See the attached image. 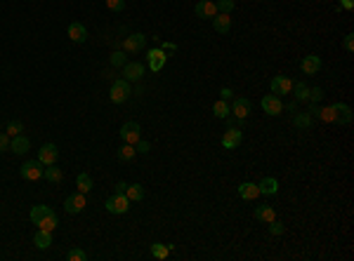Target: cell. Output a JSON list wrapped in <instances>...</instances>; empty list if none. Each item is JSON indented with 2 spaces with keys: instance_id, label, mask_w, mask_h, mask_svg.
Masks as SVG:
<instances>
[{
  "instance_id": "cell-1",
  "label": "cell",
  "mask_w": 354,
  "mask_h": 261,
  "mask_svg": "<svg viewBox=\"0 0 354 261\" xmlns=\"http://www.w3.org/2000/svg\"><path fill=\"white\" fill-rule=\"evenodd\" d=\"M133 94V87H130V82L125 78H118L113 80V85H111L109 90V99L113 104H123V101H128V97Z\"/></svg>"
},
{
  "instance_id": "cell-2",
  "label": "cell",
  "mask_w": 354,
  "mask_h": 261,
  "mask_svg": "<svg viewBox=\"0 0 354 261\" xmlns=\"http://www.w3.org/2000/svg\"><path fill=\"white\" fill-rule=\"evenodd\" d=\"M43 170H45V165H43L41 160H26V162L19 167V174H22L26 181H38V179H43Z\"/></svg>"
},
{
  "instance_id": "cell-3",
  "label": "cell",
  "mask_w": 354,
  "mask_h": 261,
  "mask_svg": "<svg viewBox=\"0 0 354 261\" xmlns=\"http://www.w3.org/2000/svg\"><path fill=\"white\" fill-rule=\"evenodd\" d=\"M104 207H107V212H111V214H125V212L130 209V200H128L125 193H113V196L104 202Z\"/></svg>"
},
{
  "instance_id": "cell-4",
  "label": "cell",
  "mask_w": 354,
  "mask_h": 261,
  "mask_svg": "<svg viewBox=\"0 0 354 261\" xmlns=\"http://www.w3.org/2000/svg\"><path fill=\"white\" fill-rule=\"evenodd\" d=\"M121 139L125 144H133L135 146L139 139H142V127H139V122L135 120H130V122H125L121 127Z\"/></svg>"
},
{
  "instance_id": "cell-5",
  "label": "cell",
  "mask_w": 354,
  "mask_h": 261,
  "mask_svg": "<svg viewBox=\"0 0 354 261\" xmlns=\"http://www.w3.org/2000/svg\"><path fill=\"white\" fill-rule=\"evenodd\" d=\"M88 205V200H85V193H71V196L64 200V209H66L68 214H81L83 209Z\"/></svg>"
},
{
  "instance_id": "cell-6",
  "label": "cell",
  "mask_w": 354,
  "mask_h": 261,
  "mask_svg": "<svg viewBox=\"0 0 354 261\" xmlns=\"http://www.w3.org/2000/svg\"><path fill=\"white\" fill-rule=\"evenodd\" d=\"M262 111H265L267 116H281V111H284V101H281V97H276V94H267V97H262Z\"/></svg>"
},
{
  "instance_id": "cell-7",
  "label": "cell",
  "mask_w": 354,
  "mask_h": 261,
  "mask_svg": "<svg viewBox=\"0 0 354 261\" xmlns=\"http://www.w3.org/2000/svg\"><path fill=\"white\" fill-rule=\"evenodd\" d=\"M123 45V52H139V50H144V45H147V36L144 33H133V36H128V38L121 42Z\"/></svg>"
},
{
  "instance_id": "cell-8",
  "label": "cell",
  "mask_w": 354,
  "mask_h": 261,
  "mask_svg": "<svg viewBox=\"0 0 354 261\" xmlns=\"http://www.w3.org/2000/svg\"><path fill=\"white\" fill-rule=\"evenodd\" d=\"M147 61H149L151 71H154V73H158V71H163L168 57H165V52L161 50V47H154V50H149V52H147Z\"/></svg>"
},
{
  "instance_id": "cell-9",
  "label": "cell",
  "mask_w": 354,
  "mask_h": 261,
  "mask_svg": "<svg viewBox=\"0 0 354 261\" xmlns=\"http://www.w3.org/2000/svg\"><path fill=\"white\" fill-rule=\"evenodd\" d=\"M241 144H243V132L239 130V127H232V130L224 132V137H222V146H224L227 151H234V148H239Z\"/></svg>"
},
{
  "instance_id": "cell-10",
  "label": "cell",
  "mask_w": 354,
  "mask_h": 261,
  "mask_svg": "<svg viewBox=\"0 0 354 261\" xmlns=\"http://www.w3.org/2000/svg\"><path fill=\"white\" fill-rule=\"evenodd\" d=\"M123 78L128 80H133V82H137V80H142L144 78V66L142 64H137V61H128V64L123 66Z\"/></svg>"
},
{
  "instance_id": "cell-11",
  "label": "cell",
  "mask_w": 354,
  "mask_h": 261,
  "mask_svg": "<svg viewBox=\"0 0 354 261\" xmlns=\"http://www.w3.org/2000/svg\"><path fill=\"white\" fill-rule=\"evenodd\" d=\"M302 73H307V76H316L319 71H321V57H316V54H307V57H302Z\"/></svg>"
},
{
  "instance_id": "cell-12",
  "label": "cell",
  "mask_w": 354,
  "mask_h": 261,
  "mask_svg": "<svg viewBox=\"0 0 354 261\" xmlns=\"http://www.w3.org/2000/svg\"><path fill=\"white\" fill-rule=\"evenodd\" d=\"M269 87H272V94H290V90H293V80L286 78V76H276V78H272V82H269Z\"/></svg>"
},
{
  "instance_id": "cell-13",
  "label": "cell",
  "mask_w": 354,
  "mask_h": 261,
  "mask_svg": "<svg viewBox=\"0 0 354 261\" xmlns=\"http://www.w3.org/2000/svg\"><path fill=\"white\" fill-rule=\"evenodd\" d=\"M194 12H196L199 19H213V17L218 14V7H215V2H210V0H199L196 7H194Z\"/></svg>"
},
{
  "instance_id": "cell-14",
  "label": "cell",
  "mask_w": 354,
  "mask_h": 261,
  "mask_svg": "<svg viewBox=\"0 0 354 261\" xmlns=\"http://www.w3.org/2000/svg\"><path fill=\"white\" fill-rule=\"evenodd\" d=\"M232 108L234 118H239V120H245L248 118V113H250V108H253V104L245 99V97H239V99H234V104L229 106Z\"/></svg>"
},
{
  "instance_id": "cell-15",
  "label": "cell",
  "mask_w": 354,
  "mask_h": 261,
  "mask_svg": "<svg viewBox=\"0 0 354 261\" xmlns=\"http://www.w3.org/2000/svg\"><path fill=\"white\" fill-rule=\"evenodd\" d=\"M57 158H59V151H57L55 144L41 146V151H38V160H41L43 165H55Z\"/></svg>"
},
{
  "instance_id": "cell-16",
  "label": "cell",
  "mask_w": 354,
  "mask_h": 261,
  "mask_svg": "<svg viewBox=\"0 0 354 261\" xmlns=\"http://www.w3.org/2000/svg\"><path fill=\"white\" fill-rule=\"evenodd\" d=\"M28 148H31L28 137H24V134L10 137V151H12V153H17V156H24V153H28Z\"/></svg>"
},
{
  "instance_id": "cell-17",
  "label": "cell",
  "mask_w": 354,
  "mask_h": 261,
  "mask_svg": "<svg viewBox=\"0 0 354 261\" xmlns=\"http://www.w3.org/2000/svg\"><path fill=\"white\" fill-rule=\"evenodd\" d=\"M68 38L81 45V42H85V40H88V28L83 26V24H78V21L68 24Z\"/></svg>"
},
{
  "instance_id": "cell-18",
  "label": "cell",
  "mask_w": 354,
  "mask_h": 261,
  "mask_svg": "<svg viewBox=\"0 0 354 261\" xmlns=\"http://www.w3.org/2000/svg\"><path fill=\"white\" fill-rule=\"evenodd\" d=\"M333 111H335V122H340V125L352 122V108L347 104H333Z\"/></svg>"
},
{
  "instance_id": "cell-19",
  "label": "cell",
  "mask_w": 354,
  "mask_h": 261,
  "mask_svg": "<svg viewBox=\"0 0 354 261\" xmlns=\"http://www.w3.org/2000/svg\"><path fill=\"white\" fill-rule=\"evenodd\" d=\"M258 188H260V196H276L279 193V181L274 177H265L258 183Z\"/></svg>"
},
{
  "instance_id": "cell-20",
  "label": "cell",
  "mask_w": 354,
  "mask_h": 261,
  "mask_svg": "<svg viewBox=\"0 0 354 261\" xmlns=\"http://www.w3.org/2000/svg\"><path fill=\"white\" fill-rule=\"evenodd\" d=\"M213 28H215L218 33H229V28H232L229 14H222V12L215 14V17H213Z\"/></svg>"
},
{
  "instance_id": "cell-21",
  "label": "cell",
  "mask_w": 354,
  "mask_h": 261,
  "mask_svg": "<svg viewBox=\"0 0 354 261\" xmlns=\"http://www.w3.org/2000/svg\"><path fill=\"white\" fill-rule=\"evenodd\" d=\"M239 196L243 198V200H255V198L260 196L258 183H253V181H243L241 186H239Z\"/></svg>"
},
{
  "instance_id": "cell-22",
  "label": "cell",
  "mask_w": 354,
  "mask_h": 261,
  "mask_svg": "<svg viewBox=\"0 0 354 261\" xmlns=\"http://www.w3.org/2000/svg\"><path fill=\"white\" fill-rule=\"evenodd\" d=\"M33 242H36V247H38V249H47L50 245H52V233H50V231H43V228H38V233L33 235Z\"/></svg>"
},
{
  "instance_id": "cell-23",
  "label": "cell",
  "mask_w": 354,
  "mask_h": 261,
  "mask_svg": "<svg viewBox=\"0 0 354 261\" xmlns=\"http://www.w3.org/2000/svg\"><path fill=\"white\" fill-rule=\"evenodd\" d=\"M125 196L130 202H139V200H144V186L142 183H130L128 188H125Z\"/></svg>"
},
{
  "instance_id": "cell-24",
  "label": "cell",
  "mask_w": 354,
  "mask_h": 261,
  "mask_svg": "<svg viewBox=\"0 0 354 261\" xmlns=\"http://www.w3.org/2000/svg\"><path fill=\"white\" fill-rule=\"evenodd\" d=\"M62 177H64V174H62V170L57 167V162L55 165H45V170H43V179H47L50 183H59L62 181Z\"/></svg>"
},
{
  "instance_id": "cell-25",
  "label": "cell",
  "mask_w": 354,
  "mask_h": 261,
  "mask_svg": "<svg viewBox=\"0 0 354 261\" xmlns=\"http://www.w3.org/2000/svg\"><path fill=\"white\" fill-rule=\"evenodd\" d=\"M290 94L295 97V101H307L310 99V85L307 82H293Z\"/></svg>"
},
{
  "instance_id": "cell-26",
  "label": "cell",
  "mask_w": 354,
  "mask_h": 261,
  "mask_svg": "<svg viewBox=\"0 0 354 261\" xmlns=\"http://www.w3.org/2000/svg\"><path fill=\"white\" fill-rule=\"evenodd\" d=\"M170 249H173V245H163V242H151V257L158 261L168 259V254H170Z\"/></svg>"
},
{
  "instance_id": "cell-27",
  "label": "cell",
  "mask_w": 354,
  "mask_h": 261,
  "mask_svg": "<svg viewBox=\"0 0 354 261\" xmlns=\"http://www.w3.org/2000/svg\"><path fill=\"white\" fill-rule=\"evenodd\" d=\"M255 219L262 223H269L276 219V212L274 207H267V205H262V207H255Z\"/></svg>"
},
{
  "instance_id": "cell-28",
  "label": "cell",
  "mask_w": 354,
  "mask_h": 261,
  "mask_svg": "<svg viewBox=\"0 0 354 261\" xmlns=\"http://www.w3.org/2000/svg\"><path fill=\"white\" fill-rule=\"evenodd\" d=\"M38 228H43V231H50V233H55L57 226H59V219H57V214L52 212V214H47L45 219H41V221L36 223Z\"/></svg>"
},
{
  "instance_id": "cell-29",
  "label": "cell",
  "mask_w": 354,
  "mask_h": 261,
  "mask_svg": "<svg viewBox=\"0 0 354 261\" xmlns=\"http://www.w3.org/2000/svg\"><path fill=\"white\" fill-rule=\"evenodd\" d=\"M47 214H52V207H47V205H36V207H31V221L33 223H38L41 219H45Z\"/></svg>"
},
{
  "instance_id": "cell-30",
  "label": "cell",
  "mask_w": 354,
  "mask_h": 261,
  "mask_svg": "<svg viewBox=\"0 0 354 261\" xmlns=\"http://www.w3.org/2000/svg\"><path fill=\"white\" fill-rule=\"evenodd\" d=\"M213 113H215V118L227 120V118H229V113H232V108H229V104H227L224 99H220V101H215V104H213Z\"/></svg>"
},
{
  "instance_id": "cell-31",
  "label": "cell",
  "mask_w": 354,
  "mask_h": 261,
  "mask_svg": "<svg viewBox=\"0 0 354 261\" xmlns=\"http://www.w3.org/2000/svg\"><path fill=\"white\" fill-rule=\"evenodd\" d=\"M76 186H78L81 193H88V191L92 188V177H90L88 172H81V174L76 177Z\"/></svg>"
},
{
  "instance_id": "cell-32",
  "label": "cell",
  "mask_w": 354,
  "mask_h": 261,
  "mask_svg": "<svg viewBox=\"0 0 354 261\" xmlns=\"http://www.w3.org/2000/svg\"><path fill=\"white\" fill-rule=\"evenodd\" d=\"M293 125H295L298 130H310V127H312V116H310V113H295Z\"/></svg>"
},
{
  "instance_id": "cell-33",
  "label": "cell",
  "mask_w": 354,
  "mask_h": 261,
  "mask_svg": "<svg viewBox=\"0 0 354 261\" xmlns=\"http://www.w3.org/2000/svg\"><path fill=\"white\" fill-rule=\"evenodd\" d=\"M137 156V151H135V146L133 144H125V146H121V151H118V158H121L123 162H128V160H133V158Z\"/></svg>"
},
{
  "instance_id": "cell-34",
  "label": "cell",
  "mask_w": 354,
  "mask_h": 261,
  "mask_svg": "<svg viewBox=\"0 0 354 261\" xmlns=\"http://www.w3.org/2000/svg\"><path fill=\"white\" fill-rule=\"evenodd\" d=\"M319 118H321L324 122H335V111H333V106H321Z\"/></svg>"
},
{
  "instance_id": "cell-35",
  "label": "cell",
  "mask_w": 354,
  "mask_h": 261,
  "mask_svg": "<svg viewBox=\"0 0 354 261\" xmlns=\"http://www.w3.org/2000/svg\"><path fill=\"white\" fill-rule=\"evenodd\" d=\"M5 132H7L10 137H17V134H22V132H24V125H22L19 120H10V122H7V127H5Z\"/></svg>"
},
{
  "instance_id": "cell-36",
  "label": "cell",
  "mask_w": 354,
  "mask_h": 261,
  "mask_svg": "<svg viewBox=\"0 0 354 261\" xmlns=\"http://www.w3.org/2000/svg\"><path fill=\"white\" fill-rule=\"evenodd\" d=\"M234 5H236L234 0H218V2H215L218 12H222V14H229V12L234 10Z\"/></svg>"
},
{
  "instance_id": "cell-37",
  "label": "cell",
  "mask_w": 354,
  "mask_h": 261,
  "mask_svg": "<svg viewBox=\"0 0 354 261\" xmlns=\"http://www.w3.org/2000/svg\"><path fill=\"white\" fill-rule=\"evenodd\" d=\"M125 64H128V54L125 52L118 50V52L111 54V66H125Z\"/></svg>"
},
{
  "instance_id": "cell-38",
  "label": "cell",
  "mask_w": 354,
  "mask_h": 261,
  "mask_svg": "<svg viewBox=\"0 0 354 261\" xmlns=\"http://www.w3.org/2000/svg\"><path fill=\"white\" fill-rule=\"evenodd\" d=\"M321 99H324V90L321 87H310V99L307 101L310 104H319Z\"/></svg>"
},
{
  "instance_id": "cell-39",
  "label": "cell",
  "mask_w": 354,
  "mask_h": 261,
  "mask_svg": "<svg viewBox=\"0 0 354 261\" xmlns=\"http://www.w3.org/2000/svg\"><path fill=\"white\" fill-rule=\"evenodd\" d=\"M66 259L68 261H88V254H85L83 249H71L66 254Z\"/></svg>"
},
{
  "instance_id": "cell-40",
  "label": "cell",
  "mask_w": 354,
  "mask_h": 261,
  "mask_svg": "<svg viewBox=\"0 0 354 261\" xmlns=\"http://www.w3.org/2000/svg\"><path fill=\"white\" fill-rule=\"evenodd\" d=\"M107 7L111 12H123L125 10V0H107Z\"/></svg>"
},
{
  "instance_id": "cell-41",
  "label": "cell",
  "mask_w": 354,
  "mask_h": 261,
  "mask_svg": "<svg viewBox=\"0 0 354 261\" xmlns=\"http://www.w3.org/2000/svg\"><path fill=\"white\" fill-rule=\"evenodd\" d=\"M269 233H272V235H281V233H284V223L276 221V219H274V221H269Z\"/></svg>"
},
{
  "instance_id": "cell-42",
  "label": "cell",
  "mask_w": 354,
  "mask_h": 261,
  "mask_svg": "<svg viewBox=\"0 0 354 261\" xmlns=\"http://www.w3.org/2000/svg\"><path fill=\"white\" fill-rule=\"evenodd\" d=\"M135 151H137V153H149L151 144H149V141H144V139H139V141L135 144Z\"/></svg>"
},
{
  "instance_id": "cell-43",
  "label": "cell",
  "mask_w": 354,
  "mask_h": 261,
  "mask_svg": "<svg viewBox=\"0 0 354 261\" xmlns=\"http://www.w3.org/2000/svg\"><path fill=\"white\" fill-rule=\"evenodd\" d=\"M10 148V134L7 132H0V153Z\"/></svg>"
},
{
  "instance_id": "cell-44",
  "label": "cell",
  "mask_w": 354,
  "mask_h": 261,
  "mask_svg": "<svg viewBox=\"0 0 354 261\" xmlns=\"http://www.w3.org/2000/svg\"><path fill=\"white\" fill-rule=\"evenodd\" d=\"M342 47H345V52H354V36L350 33V36H345V40H342Z\"/></svg>"
},
{
  "instance_id": "cell-45",
  "label": "cell",
  "mask_w": 354,
  "mask_h": 261,
  "mask_svg": "<svg viewBox=\"0 0 354 261\" xmlns=\"http://www.w3.org/2000/svg\"><path fill=\"white\" fill-rule=\"evenodd\" d=\"M220 97L227 101V99H232V97H234V92L229 90V87H222V90H220Z\"/></svg>"
},
{
  "instance_id": "cell-46",
  "label": "cell",
  "mask_w": 354,
  "mask_h": 261,
  "mask_svg": "<svg viewBox=\"0 0 354 261\" xmlns=\"http://www.w3.org/2000/svg\"><path fill=\"white\" fill-rule=\"evenodd\" d=\"M125 188H128V183H125V181H118L116 186H113V193H125Z\"/></svg>"
},
{
  "instance_id": "cell-47",
  "label": "cell",
  "mask_w": 354,
  "mask_h": 261,
  "mask_svg": "<svg viewBox=\"0 0 354 261\" xmlns=\"http://www.w3.org/2000/svg\"><path fill=\"white\" fill-rule=\"evenodd\" d=\"M319 111H321V108H319L316 104H310V111H307V113H310V116H314V118H319Z\"/></svg>"
},
{
  "instance_id": "cell-48",
  "label": "cell",
  "mask_w": 354,
  "mask_h": 261,
  "mask_svg": "<svg viewBox=\"0 0 354 261\" xmlns=\"http://www.w3.org/2000/svg\"><path fill=\"white\" fill-rule=\"evenodd\" d=\"M163 52H175L177 50V45H173V42H163V47H161Z\"/></svg>"
},
{
  "instance_id": "cell-49",
  "label": "cell",
  "mask_w": 354,
  "mask_h": 261,
  "mask_svg": "<svg viewBox=\"0 0 354 261\" xmlns=\"http://www.w3.org/2000/svg\"><path fill=\"white\" fill-rule=\"evenodd\" d=\"M342 7H345V10H352V7H354L352 0H342Z\"/></svg>"
}]
</instances>
